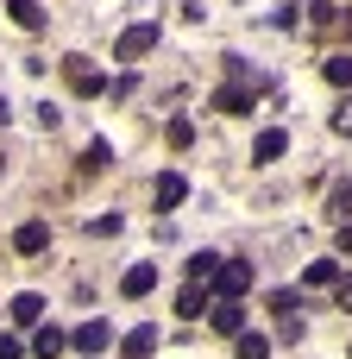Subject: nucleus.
I'll use <instances>...</instances> for the list:
<instances>
[{"label": "nucleus", "instance_id": "nucleus-13", "mask_svg": "<svg viewBox=\"0 0 352 359\" xmlns=\"http://www.w3.org/2000/svg\"><path fill=\"white\" fill-rule=\"evenodd\" d=\"M120 353H126V359H151V353H157V328H132V334L120 341Z\"/></svg>", "mask_w": 352, "mask_h": 359}, {"label": "nucleus", "instance_id": "nucleus-22", "mask_svg": "<svg viewBox=\"0 0 352 359\" xmlns=\"http://www.w3.org/2000/svg\"><path fill=\"white\" fill-rule=\"evenodd\" d=\"M164 139H170L176 151H189V145H195V126H189V120H170V133H164Z\"/></svg>", "mask_w": 352, "mask_h": 359}, {"label": "nucleus", "instance_id": "nucleus-17", "mask_svg": "<svg viewBox=\"0 0 352 359\" xmlns=\"http://www.w3.org/2000/svg\"><path fill=\"white\" fill-rule=\"evenodd\" d=\"M214 271H220V252H195L189 259V284H214Z\"/></svg>", "mask_w": 352, "mask_h": 359}, {"label": "nucleus", "instance_id": "nucleus-21", "mask_svg": "<svg viewBox=\"0 0 352 359\" xmlns=\"http://www.w3.org/2000/svg\"><path fill=\"white\" fill-rule=\"evenodd\" d=\"M328 215H334L340 227L352 221V183H340V189H334V202H328Z\"/></svg>", "mask_w": 352, "mask_h": 359}, {"label": "nucleus", "instance_id": "nucleus-9", "mask_svg": "<svg viewBox=\"0 0 352 359\" xmlns=\"http://www.w3.org/2000/svg\"><path fill=\"white\" fill-rule=\"evenodd\" d=\"M208 309H214V297H208V284H189V290L176 297V316H183V322H195V316H208Z\"/></svg>", "mask_w": 352, "mask_h": 359}, {"label": "nucleus", "instance_id": "nucleus-19", "mask_svg": "<svg viewBox=\"0 0 352 359\" xmlns=\"http://www.w3.org/2000/svg\"><path fill=\"white\" fill-rule=\"evenodd\" d=\"M6 13H13L25 32H38V25H44V6H38V0H6Z\"/></svg>", "mask_w": 352, "mask_h": 359}, {"label": "nucleus", "instance_id": "nucleus-16", "mask_svg": "<svg viewBox=\"0 0 352 359\" xmlns=\"http://www.w3.org/2000/svg\"><path fill=\"white\" fill-rule=\"evenodd\" d=\"M63 347H69V334H63V328H38V341H31V353H38V359H57Z\"/></svg>", "mask_w": 352, "mask_h": 359}, {"label": "nucleus", "instance_id": "nucleus-8", "mask_svg": "<svg viewBox=\"0 0 352 359\" xmlns=\"http://www.w3.org/2000/svg\"><path fill=\"white\" fill-rule=\"evenodd\" d=\"M183 196H189V183H183V177H176V170H164V177H157V183H151V202H157V208H176V202H183Z\"/></svg>", "mask_w": 352, "mask_h": 359}, {"label": "nucleus", "instance_id": "nucleus-7", "mask_svg": "<svg viewBox=\"0 0 352 359\" xmlns=\"http://www.w3.org/2000/svg\"><path fill=\"white\" fill-rule=\"evenodd\" d=\"M69 347H76V353H107V347H113V328H107V322H82V328L69 334Z\"/></svg>", "mask_w": 352, "mask_h": 359}, {"label": "nucleus", "instance_id": "nucleus-4", "mask_svg": "<svg viewBox=\"0 0 352 359\" xmlns=\"http://www.w3.org/2000/svg\"><path fill=\"white\" fill-rule=\"evenodd\" d=\"M63 82H69L76 95H101V69H94L88 57H63Z\"/></svg>", "mask_w": 352, "mask_h": 359}, {"label": "nucleus", "instance_id": "nucleus-6", "mask_svg": "<svg viewBox=\"0 0 352 359\" xmlns=\"http://www.w3.org/2000/svg\"><path fill=\"white\" fill-rule=\"evenodd\" d=\"M208 322H214V334H246V309H239L233 297H214Z\"/></svg>", "mask_w": 352, "mask_h": 359}, {"label": "nucleus", "instance_id": "nucleus-25", "mask_svg": "<svg viewBox=\"0 0 352 359\" xmlns=\"http://www.w3.org/2000/svg\"><path fill=\"white\" fill-rule=\"evenodd\" d=\"M334 133H352V101L340 107V114H334Z\"/></svg>", "mask_w": 352, "mask_h": 359}, {"label": "nucleus", "instance_id": "nucleus-24", "mask_svg": "<svg viewBox=\"0 0 352 359\" xmlns=\"http://www.w3.org/2000/svg\"><path fill=\"white\" fill-rule=\"evenodd\" d=\"M19 353H25V347H19L13 334H0V359H19Z\"/></svg>", "mask_w": 352, "mask_h": 359}, {"label": "nucleus", "instance_id": "nucleus-23", "mask_svg": "<svg viewBox=\"0 0 352 359\" xmlns=\"http://www.w3.org/2000/svg\"><path fill=\"white\" fill-rule=\"evenodd\" d=\"M334 303H340V309H352V278H340V284H334Z\"/></svg>", "mask_w": 352, "mask_h": 359}, {"label": "nucleus", "instance_id": "nucleus-2", "mask_svg": "<svg viewBox=\"0 0 352 359\" xmlns=\"http://www.w3.org/2000/svg\"><path fill=\"white\" fill-rule=\"evenodd\" d=\"M309 32H321V38H352V13L346 6H309Z\"/></svg>", "mask_w": 352, "mask_h": 359}, {"label": "nucleus", "instance_id": "nucleus-18", "mask_svg": "<svg viewBox=\"0 0 352 359\" xmlns=\"http://www.w3.org/2000/svg\"><path fill=\"white\" fill-rule=\"evenodd\" d=\"M302 284H315V290H328V284H340V265H334V259H315V265L302 271Z\"/></svg>", "mask_w": 352, "mask_h": 359}, {"label": "nucleus", "instance_id": "nucleus-11", "mask_svg": "<svg viewBox=\"0 0 352 359\" xmlns=\"http://www.w3.org/2000/svg\"><path fill=\"white\" fill-rule=\"evenodd\" d=\"M214 107H220V114H252V88H246V82H227V88L214 95Z\"/></svg>", "mask_w": 352, "mask_h": 359}, {"label": "nucleus", "instance_id": "nucleus-20", "mask_svg": "<svg viewBox=\"0 0 352 359\" xmlns=\"http://www.w3.org/2000/svg\"><path fill=\"white\" fill-rule=\"evenodd\" d=\"M321 69H328V82H334V88H352V57H328Z\"/></svg>", "mask_w": 352, "mask_h": 359}, {"label": "nucleus", "instance_id": "nucleus-10", "mask_svg": "<svg viewBox=\"0 0 352 359\" xmlns=\"http://www.w3.org/2000/svg\"><path fill=\"white\" fill-rule=\"evenodd\" d=\"M13 322H19V328H38V322H44V297H38V290H19V297H13Z\"/></svg>", "mask_w": 352, "mask_h": 359}, {"label": "nucleus", "instance_id": "nucleus-14", "mask_svg": "<svg viewBox=\"0 0 352 359\" xmlns=\"http://www.w3.org/2000/svg\"><path fill=\"white\" fill-rule=\"evenodd\" d=\"M233 359H271V334H233Z\"/></svg>", "mask_w": 352, "mask_h": 359}, {"label": "nucleus", "instance_id": "nucleus-5", "mask_svg": "<svg viewBox=\"0 0 352 359\" xmlns=\"http://www.w3.org/2000/svg\"><path fill=\"white\" fill-rule=\"evenodd\" d=\"M283 151H290V133H283V126H265V133L252 139V164H277Z\"/></svg>", "mask_w": 352, "mask_h": 359}, {"label": "nucleus", "instance_id": "nucleus-3", "mask_svg": "<svg viewBox=\"0 0 352 359\" xmlns=\"http://www.w3.org/2000/svg\"><path fill=\"white\" fill-rule=\"evenodd\" d=\"M151 44H157V25H126V32H120V44H113V57L139 63V57H145Z\"/></svg>", "mask_w": 352, "mask_h": 359}, {"label": "nucleus", "instance_id": "nucleus-15", "mask_svg": "<svg viewBox=\"0 0 352 359\" xmlns=\"http://www.w3.org/2000/svg\"><path fill=\"white\" fill-rule=\"evenodd\" d=\"M13 246H19V252H44V246H50V227H44V221H25V227L13 233Z\"/></svg>", "mask_w": 352, "mask_h": 359}, {"label": "nucleus", "instance_id": "nucleus-1", "mask_svg": "<svg viewBox=\"0 0 352 359\" xmlns=\"http://www.w3.org/2000/svg\"><path fill=\"white\" fill-rule=\"evenodd\" d=\"M246 290H252V265H246V259H220V271H214V297H233V303H239Z\"/></svg>", "mask_w": 352, "mask_h": 359}, {"label": "nucleus", "instance_id": "nucleus-26", "mask_svg": "<svg viewBox=\"0 0 352 359\" xmlns=\"http://www.w3.org/2000/svg\"><path fill=\"white\" fill-rule=\"evenodd\" d=\"M340 252H346V259H352V221H346V227H340Z\"/></svg>", "mask_w": 352, "mask_h": 359}, {"label": "nucleus", "instance_id": "nucleus-12", "mask_svg": "<svg viewBox=\"0 0 352 359\" xmlns=\"http://www.w3.org/2000/svg\"><path fill=\"white\" fill-rule=\"evenodd\" d=\"M120 290H126V297H151V290H157V265H132V271L120 278Z\"/></svg>", "mask_w": 352, "mask_h": 359}]
</instances>
